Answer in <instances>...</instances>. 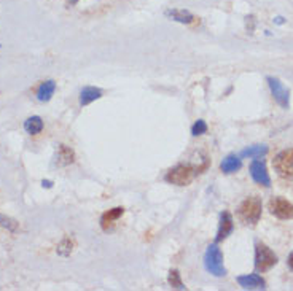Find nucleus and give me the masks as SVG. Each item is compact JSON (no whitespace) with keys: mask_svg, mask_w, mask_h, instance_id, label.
Listing matches in <instances>:
<instances>
[{"mask_svg":"<svg viewBox=\"0 0 293 291\" xmlns=\"http://www.w3.org/2000/svg\"><path fill=\"white\" fill-rule=\"evenodd\" d=\"M204 267L209 274L215 277L226 275V269L223 266V253H221V250L218 248L217 244H212L207 247L204 255Z\"/></svg>","mask_w":293,"mask_h":291,"instance_id":"obj_1","label":"nucleus"},{"mask_svg":"<svg viewBox=\"0 0 293 291\" xmlns=\"http://www.w3.org/2000/svg\"><path fill=\"white\" fill-rule=\"evenodd\" d=\"M261 207H263L261 200L255 196H250L239 205L238 216L244 225H257L261 216Z\"/></svg>","mask_w":293,"mask_h":291,"instance_id":"obj_2","label":"nucleus"},{"mask_svg":"<svg viewBox=\"0 0 293 291\" xmlns=\"http://www.w3.org/2000/svg\"><path fill=\"white\" fill-rule=\"evenodd\" d=\"M196 174H198V169L191 167V166L180 164V166L169 170L167 175H166V182L177 185V186H187L193 182Z\"/></svg>","mask_w":293,"mask_h":291,"instance_id":"obj_3","label":"nucleus"},{"mask_svg":"<svg viewBox=\"0 0 293 291\" xmlns=\"http://www.w3.org/2000/svg\"><path fill=\"white\" fill-rule=\"evenodd\" d=\"M277 264V256L265 244H258L255 248V269L258 272H266Z\"/></svg>","mask_w":293,"mask_h":291,"instance_id":"obj_4","label":"nucleus"},{"mask_svg":"<svg viewBox=\"0 0 293 291\" xmlns=\"http://www.w3.org/2000/svg\"><path fill=\"white\" fill-rule=\"evenodd\" d=\"M276 172L287 180H293V148L284 150L274 158Z\"/></svg>","mask_w":293,"mask_h":291,"instance_id":"obj_5","label":"nucleus"},{"mask_svg":"<svg viewBox=\"0 0 293 291\" xmlns=\"http://www.w3.org/2000/svg\"><path fill=\"white\" fill-rule=\"evenodd\" d=\"M271 215L280 220H293V204L284 197H272L268 204Z\"/></svg>","mask_w":293,"mask_h":291,"instance_id":"obj_6","label":"nucleus"},{"mask_svg":"<svg viewBox=\"0 0 293 291\" xmlns=\"http://www.w3.org/2000/svg\"><path fill=\"white\" fill-rule=\"evenodd\" d=\"M266 82L269 85V89H271L272 96H274V99H276V102L282 108L287 110L290 107V93H288V89H285V86L282 85L279 80L274 78V77H268Z\"/></svg>","mask_w":293,"mask_h":291,"instance_id":"obj_7","label":"nucleus"},{"mask_svg":"<svg viewBox=\"0 0 293 291\" xmlns=\"http://www.w3.org/2000/svg\"><path fill=\"white\" fill-rule=\"evenodd\" d=\"M250 175L254 178V182L261 185V186H271V178L268 175V169L265 161H260V159H255L254 163L250 164Z\"/></svg>","mask_w":293,"mask_h":291,"instance_id":"obj_8","label":"nucleus"},{"mask_svg":"<svg viewBox=\"0 0 293 291\" xmlns=\"http://www.w3.org/2000/svg\"><path fill=\"white\" fill-rule=\"evenodd\" d=\"M233 228H235L233 216H231L229 212H223L220 215V225H218V233L215 237V242L218 244L221 240H225L231 233H233Z\"/></svg>","mask_w":293,"mask_h":291,"instance_id":"obj_9","label":"nucleus"},{"mask_svg":"<svg viewBox=\"0 0 293 291\" xmlns=\"http://www.w3.org/2000/svg\"><path fill=\"white\" fill-rule=\"evenodd\" d=\"M238 283L244 289H265V280L258 274H249V275H239Z\"/></svg>","mask_w":293,"mask_h":291,"instance_id":"obj_10","label":"nucleus"},{"mask_svg":"<svg viewBox=\"0 0 293 291\" xmlns=\"http://www.w3.org/2000/svg\"><path fill=\"white\" fill-rule=\"evenodd\" d=\"M100 97H102V91H100V89L93 88V86H86L82 89V93H80V104L85 107Z\"/></svg>","mask_w":293,"mask_h":291,"instance_id":"obj_11","label":"nucleus"},{"mask_svg":"<svg viewBox=\"0 0 293 291\" xmlns=\"http://www.w3.org/2000/svg\"><path fill=\"white\" fill-rule=\"evenodd\" d=\"M241 167H242V163H241L239 156H236V155H228L220 164L221 172H225V174H235Z\"/></svg>","mask_w":293,"mask_h":291,"instance_id":"obj_12","label":"nucleus"},{"mask_svg":"<svg viewBox=\"0 0 293 291\" xmlns=\"http://www.w3.org/2000/svg\"><path fill=\"white\" fill-rule=\"evenodd\" d=\"M54 91H56V83L53 82V80H48V82H43L38 86L37 99L40 100V102H48V100L53 97Z\"/></svg>","mask_w":293,"mask_h":291,"instance_id":"obj_13","label":"nucleus"},{"mask_svg":"<svg viewBox=\"0 0 293 291\" xmlns=\"http://www.w3.org/2000/svg\"><path fill=\"white\" fill-rule=\"evenodd\" d=\"M166 16L172 19V21H177L182 24H191L196 19L190 12H187V10H167Z\"/></svg>","mask_w":293,"mask_h":291,"instance_id":"obj_14","label":"nucleus"},{"mask_svg":"<svg viewBox=\"0 0 293 291\" xmlns=\"http://www.w3.org/2000/svg\"><path fill=\"white\" fill-rule=\"evenodd\" d=\"M125 210L121 208V207H116V208H112V210H108V212H105L102 215V218H100V226H102V229H108L110 226H113L116 220L123 215Z\"/></svg>","mask_w":293,"mask_h":291,"instance_id":"obj_15","label":"nucleus"},{"mask_svg":"<svg viewBox=\"0 0 293 291\" xmlns=\"http://www.w3.org/2000/svg\"><path fill=\"white\" fill-rule=\"evenodd\" d=\"M268 153V147L266 145H254V147H249L246 150L241 152V158H252V159H258V158H263Z\"/></svg>","mask_w":293,"mask_h":291,"instance_id":"obj_16","label":"nucleus"},{"mask_svg":"<svg viewBox=\"0 0 293 291\" xmlns=\"http://www.w3.org/2000/svg\"><path fill=\"white\" fill-rule=\"evenodd\" d=\"M24 129H26V132L30 134V135H35L38 134L40 130L43 129V121H42V118L40 116H30L27 121L24 123Z\"/></svg>","mask_w":293,"mask_h":291,"instance_id":"obj_17","label":"nucleus"},{"mask_svg":"<svg viewBox=\"0 0 293 291\" xmlns=\"http://www.w3.org/2000/svg\"><path fill=\"white\" fill-rule=\"evenodd\" d=\"M74 156H75L74 152L69 147H66V145H61L59 147V159H61L59 163L63 164V166L74 163Z\"/></svg>","mask_w":293,"mask_h":291,"instance_id":"obj_18","label":"nucleus"},{"mask_svg":"<svg viewBox=\"0 0 293 291\" xmlns=\"http://www.w3.org/2000/svg\"><path fill=\"white\" fill-rule=\"evenodd\" d=\"M0 226L5 228L7 231H10V233H18L19 231V223L15 222V220H12V218L2 215V213H0Z\"/></svg>","mask_w":293,"mask_h":291,"instance_id":"obj_19","label":"nucleus"},{"mask_svg":"<svg viewBox=\"0 0 293 291\" xmlns=\"http://www.w3.org/2000/svg\"><path fill=\"white\" fill-rule=\"evenodd\" d=\"M72 247H74V242L69 237H66L63 242L57 245V253L61 256H69L70 253H72Z\"/></svg>","mask_w":293,"mask_h":291,"instance_id":"obj_20","label":"nucleus"},{"mask_svg":"<svg viewBox=\"0 0 293 291\" xmlns=\"http://www.w3.org/2000/svg\"><path fill=\"white\" fill-rule=\"evenodd\" d=\"M169 285L172 288H177V289H185V285L182 283L180 274L177 272V270H170L169 272Z\"/></svg>","mask_w":293,"mask_h":291,"instance_id":"obj_21","label":"nucleus"},{"mask_svg":"<svg viewBox=\"0 0 293 291\" xmlns=\"http://www.w3.org/2000/svg\"><path fill=\"white\" fill-rule=\"evenodd\" d=\"M207 132V124L206 121H203V119H198V121L193 124V127H191V134L193 135H203Z\"/></svg>","mask_w":293,"mask_h":291,"instance_id":"obj_22","label":"nucleus"},{"mask_svg":"<svg viewBox=\"0 0 293 291\" xmlns=\"http://www.w3.org/2000/svg\"><path fill=\"white\" fill-rule=\"evenodd\" d=\"M288 267H290V269L293 270V253H291V255L288 256Z\"/></svg>","mask_w":293,"mask_h":291,"instance_id":"obj_23","label":"nucleus"},{"mask_svg":"<svg viewBox=\"0 0 293 291\" xmlns=\"http://www.w3.org/2000/svg\"><path fill=\"white\" fill-rule=\"evenodd\" d=\"M276 23H277V24H282V23H284V18H280V16L276 18Z\"/></svg>","mask_w":293,"mask_h":291,"instance_id":"obj_24","label":"nucleus"},{"mask_svg":"<svg viewBox=\"0 0 293 291\" xmlns=\"http://www.w3.org/2000/svg\"><path fill=\"white\" fill-rule=\"evenodd\" d=\"M43 186L49 188V186H51V182H45V180H43Z\"/></svg>","mask_w":293,"mask_h":291,"instance_id":"obj_25","label":"nucleus"},{"mask_svg":"<svg viewBox=\"0 0 293 291\" xmlns=\"http://www.w3.org/2000/svg\"><path fill=\"white\" fill-rule=\"evenodd\" d=\"M69 2H70V4H77V2H78V0H69Z\"/></svg>","mask_w":293,"mask_h":291,"instance_id":"obj_26","label":"nucleus"}]
</instances>
